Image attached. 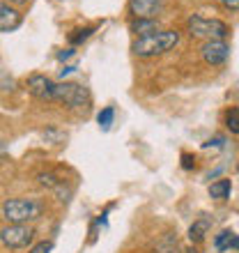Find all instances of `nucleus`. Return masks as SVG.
Wrapping results in <instances>:
<instances>
[{
  "instance_id": "nucleus-21",
  "label": "nucleus",
  "mask_w": 239,
  "mask_h": 253,
  "mask_svg": "<svg viewBox=\"0 0 239 253\" xmlns=\"http://www.w3.org/2000/svg\"><path fill=\"white\" fill-rule=\"evenodd\" d=\"M182 166H184L186 170H189V168L196 166V159H193L191 154H182Z\"/></svg>"
},
{
  "instance_id": "nucleus-8",
  "label": "nucleus",
  "mask_w": 239,
  "mask_h": 253,
  "mask_svg": "<svg viewBox=\"0 0 239 253\" xmlns=\"http://www.w3.org/2000/svg\"><path fill=\"white\" fill-rule=\"evenodd\" d=\"M163 9V0H129V14L133 19H157Z\"/></svg>"
},
{
  "instance_id": "nucleus-24",
  "label": "nucleus",
  "mask_w": 239,
  "mask_h": 253,
  "mask_svg": "<svg viewBox=\"0 0 239 253\" xmlns=\"http://www.w3.org/2000/svg\"><path fill=\"white\" fill-rule=\"evenodd\" d=\"M74 69H76V67H72V65H67L65 69H62V72H60V76H67V74H72Z\"/></svg>"
},
{
  "instance_id": "nucleus-18",
  "label": "nucleus",
  "mask_w": 239,
  "mask_h": 253,
  "mask_svg": "<svg viewBox=\"0 0 239 253\" xmlns=\"http://www.w3.org/2000/svg\"><path fill=\"white\" fill-rule=\"evenodd\" d=\"M92 35V28H83V30H74L72 35H69V42L72 44H80V42H85L87 37Z\"/></svg>"
},
{
  "instance_id": "nucleus-14",
  "label": "nucleus",
  "mask_w": 239,
  "mask_h": 253,
  "mask_svg": "<svg viewBox=\"0 0 239 253\" xmlns=\"http://www.w3.org/2000/svg\"><path fill=\"white\" fill-rule=\"evenodd\" d=\"M230 191H233V182L230 180H216L214 184H209V196H212L214 200L230 198Z\"/></svg>"
},
{
  "instance_id": "nucleus-5",
  "label": "nucleus",
  "mask_w": 239,
  "mask_h": 253,
  "mask_svg": "<svg viewBox=\"0 0 239 253\" xmlns=\"http://www.w3.org/2000/svg\"><path fill=\"white\" fill-rule=\"evenodd\" d=\"M35 237V230L28 223H7L0 230V242L7 249H26Z\"/></svg>"
},
{
  "instance_id": "nucleus-3",
  "label": "nucleus",
  "mask_w": 239,
  "mask_h": 253,
  "mask_svg": "<svg viewBox=\"0 0 239 253\" xmlns=\"http://www.w3.org/2000/svg\"><path fill=\"white\" fill-rule=\"evenodd\" d=\"M186 30L191 37L196 40H226L228 35H230V26H228L226 21L221 19H207V16H200V14H193L189 16L186 21Z\"/></svg>"
},
{
  "instance_id": "nucleus-20",
  "label": "nucleus",
  "mask_w": 239,
  "mask_h": 253,
  "mask_svg": "<svg viewBox=\"0 0 239 253\" xmlns=\"http://www.w3.org/2000/svg\"><path fill=\"white\" fill-rule=\"evenodd\" d=\"M219 2L226 7V9H230V12H237L239 9V0H219Z\"/></svg>"
},
{
  "instance_id": "nucleus-2",
  "label": "nucleus",
  "mask_w": 239,
  "mask_h": 253,
  "mask_svg": "<svg viewBox=\"0 0 239 253\" xmlns=\"http://www.w3.org/2000/svg\"><path fill=\"white\" fill-rule=\"evenodd\" d=\"M44 205L35 198H9L2 203V216L7 223H30L40 219Z\"/></svg>"
},
{
  "instance_id": "nucleus-15",
  "label": "nucleus",
  "mask_w": 239,
  "mask_h": 253,
  "mask_svg": "<svg viewBox=\"0 0 239 253\" xmlns=\"http://www.w3.org/2000/svg\"><path fill=\"white\" fill-rule=\"evenodd\" d=\"M113 120H115V108H113V106L101 108V113L97 115V122H99V126L104 129V131H108V129H111Z\"/></svg>"
},
{
  "instance_id": "nucleus-9",
  "label": "nucleus",
  "mask_w": 239,
  "mask_h": 253,
  "mask_svg": "<svg viewBox=\"0 0 239 253\" xmlns=\"http://www.w3.org/2000/svg\"><path fill=\"white\" fill-rule=\"evenodd\" d=\"M21 26V14L16 9H12L9 5L0 2V30L2 33H12Z\"/></svg>"
},
{
  "instance_id": "nucleus-10",
  "label": "nucleus",
  "mask_w": 239,
  "mask_h": 253,
  "mask_svg": "<svg viewBox=\"0 0 239 253\" xmlns=\"http://www.w3.org/2000/svg\"><path fill=\"white\" fill-rule=\"evenodd\" d=\"M214 249L221 251V253L239 251V237L233 233V230H223V233L216 235V240H214Z\"/></svg>"
},
{
  "instance_id": "nucleus-19",
  "label": "nucleus",
  "mask_w": 239,
  "mask_h": 253,
  "mask_svg": "<svg viewBox=\"0 0 239 253\" xmlns=\"http://www.w3.org/2000/svg\"><path fill=\"white\" fill-rule=\"evenodd\" d=\"M51 249H53V244L51 242H40V244H35L33 249L28 253H51Z\"/></svg>"
},
{
  "instance_id": "nucleus-25",
  "label": "nucleus",
  "mask_w": 239,
  "mask_h": 253,
  "mask_svg": "<svg viewBox=\"0 0 239 253\" xmlns=\"http://www.w3.org/2000/svg\"><path fill=\"white\" fill-rule=\"evenodd\" d=\"M179 253H198V249H196V247H186V249H182Z\"/></svg>"
},
{
  "instance_id": "nucleus-17",
  "label": "nucleus",
  "mask_w": 239,
  "mask_h": 253,
  "mask_svg": "<svg viewBox=\"0 0 239 253\" xmlns=\"http://www.w3.org/2000/svg\"><path fill=\"white\" fill-rule=\"evenodd\" d=\"M40 184L41 187H48V189H58L62 184V180H58L55 173H40Z\"/></svg>"
},
{
  "instance_id": "nucleus-16",
  "label": "nucleus",
  "mask_w": 239,
  "mask_h": 253,
  "mask_svg": "<svg viewBox=\"0 0 239 253\" xmlns=\"http://www.w3.org/2000/svg\"><path fill=\"white\" fill-rule=\"evenodd\" d=\"M226 125L230 133H239V108H230L226 115Z\"/></svg>"
},
{
  "instance_id": "nucleus-7",
  "label": "nucleus",
  "mask_w": 239,
  "mask_h": 253,
  "mask_svg": "<svg viewBox=\"0 0 239 253\" xmlns=\"http://www.w3.org/2000/svg\"><path fill=\"white\" fill-rule=\"evenodd\" d=\"M28 90L35 99L40 101H55V83L44 74H33L28 79Z\"/></svg>"
},
{
  "instance_id": "nucleus-26",
  "label": "nucleus",
  "mask_w": 239,
  "mask_h": 253,
  "mask_svg": "<svg viewBox=\"0 0 239 253\" xmlns=\"http://www.w3.org/2000/svg\"><path fill=\"white\" fill-rule=\"evenodd\" d=\"M9 2H14V5H23V2H28V0H9Z\"/></svg>"
},
{
  "instance_id": "nucleus-11",
  "label": "nucleus",
  "mask_w": 239,
  "mask_h": 253,
  "mask_svg": "<svg viewBox=\"0 0 239 253\" xmlns=\"http://www.w3.org/2000/svg\"><path fill=\"white\" fill-rule=\"evenodd\" d=\"M129 30L133 35H138V37H147V35H154L159 30V21L157 19H131Z\"/></svg>"
},
{
  "instance_id": "nucleus-13",
  "label": "nucleus",
  "mask_w": 239,
  "mask_h": 253,
  "mask_svg": "<svg viewBox=\"0 0 239 253\" xmlns=\"http://www.w3.org/2000/svg\"><path fill=\"white\" fill-rule=\"evenodd\" d=\"M154 251L157 253H175L177 251V233H173V230L163 233L159 240H157V244H154Z\"/></svg>"
},
{
  "instance_id": "nucleus-6",
  "label": "nucleus",
  "mask_w": 239,
  "mask_h": 253,
  "mask_svg": "<svg viewBox=\"0 0 239 253\" xmlns=\"http://www.w3.org/2000/svg\"><path fill=\"white\" fill-rule=\"evenodd\" d=\"M200 55H202V60L207 65L212 67H219L228 60V55H230V46L226 44V40H209L205 42L202 46H200Z\"/></svg>"
},
{
  "instance_id": "nucleus-23",
  "label": "nucleus",
  "mask_w": 239,
  "mask_h": 253,
  "mask_svg": "<svg viewBox=\"0 0 239 253\" xmlns=\"http://www.w3.org/2000/svg\"><path fill=\"white\" fill-rule=\"evenodd\" d=\"M223 147V138H214V140H207L205 143V147Z\"/></svg>"
},
{
  "instance_id": "nucleus-1",
  "label": "nucleus",
  "mask_w": 239,
  "mask_h": 253,
  "mask_svg": "<svg viewBox=\"0 0 239 253\" xmlns=\"http://www.w3.org/2000/svg\"><path fill=\"white\" fill-rule=\"evenodd\" d=\"M177 44H179L177 30H157L154 35L138 37L131 44V51L138 58H154V55H163L168 51H173Z\"/></svg>"
},
{
  "instance_id": "nucleus-22",
  "label": "nucleus",
  "mask_w": 239,
  "mask_h": 253,
  "mask_svg": "<svg viewBox=\"0 0 239 253\" xmlns=\"http://www.w3.org/2000/svg\"><path fill=\"white\" fill-rule=\"evenodd\" d=\"M72 55H74V48H65V51H60L58 53V58L60 60H67V58H72Z\"/></svg>"
},
{
  "instance_id": "nucleus-12",
  "label": "nucleus",
  "mask_w": 239,
  "mask_h": 253,
  "mask_svg": "<svg viewBox=\"0 0 239 253\" xmlns=\"http://www.w3.org/2000/svg\"><path fill=\"white\" fill-rule=\"evenodd\" d=\"M209 228H212V221H209V219H198V221H193V226L189 228V240H191L193 244L202 242V240L207 237V233H209Z\"/></svg>"
},
{
  "instance_id": "nucleus-4",
  "label": "nucleus",
  "mask_w": 239,
  "mask_h": 253,
  "mask_svg": "<svg viewBox=\"0 0 239 253\" xmlns=\"http://www.w3.org/2000/svg\"><path fill=\"white\" fill-rule=\"evenodd\" d=\"M55 101L67 108H87L90 106V92L79 83H55Z\"/></svg>"
}]
</instances>
